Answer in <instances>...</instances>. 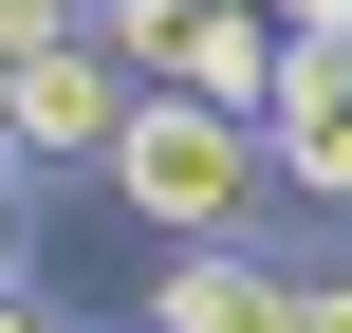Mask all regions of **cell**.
I'll use <instances>...</instances> for the list:
<instances>
[{
  "label": "cell",
  "instance_id": "6da1fadb",
  "mask_svg": "<svg viewBox=\"0 0 352 333\" xmlns=\"http://www.w3.org/2000/svg\"><path fill=\"white\" fill-rule=\"evenodd\" d=\"M260 185H278V148L241 130V111H204V93H148L130 111V148H111V204L186 260V241H241L260 222Z\"/></svg>",
  "mask_w": 352,
  "mask_h": 333
},
{
  "label": "cell",
  "instance_id": "7a4b0ae2",
  "mask_svg": "<svg viewBox=\"0 0 352 333\" xmlns=\"http://www.w3.org/2000/svg\"><path fill=\"white\" fill-rule=\"evenodd\" d=\"M130 111H148V93H130V56H111V37H74V56H19V185H74V167L111 185Z\"/></svg>",
  "mask_w": 352,
  "mask_h": 333
},
{
  "label": "cell",
  "instance_id": "3957f363",
  "mask_svg": "<svg viewBox=\"0 0 352 333\" xmlns=\"http://www.w3.org/2000/svg\"><path fill=\"white\" fill-rule=\"evenodd\" d=\"M148 333H297V260H260V241H186V260L148 278Z\"/></svg>",
  "mask_w": 352,
  "mask_h": 333
},
{
  "label": "cell",
  "instance_id": "277c9868",
  "mask_svg": "<svg viewBox=\"0 0 352 333\" xmlns=\"http://www.w3.org/2000/svg\"><path fill=\"white\" fill-rule=\"evenodd\" d=\"M297 333H352V260H297Z\"/></svg>",
  "mask_w": 352,
  "mask_h": 333
},
{
  "label": "cell",
  "instance_id": "5b68a950",
  "mask_svg": "<svg viewBox=\"0 0 352 333\" xmlns=\"http://www.w3.org/2000/svg\"><path fill=\"white\" fill-rule=\"evenodd\" d=\"M0 278H37V185L0 167Z\"/></svg>",
  "mask_w": 352,
  "mask_h": 333
},
{
  "label": "cell",
  "instance_id": "8992f818",
  "mask_svg": "<svg viewBox=\"0 0 352 333\" xmlns=\"http://www.w3.org/2000/svg\"><path fill=\"white\" fill-rule=\"evenodd\" d=\"M0 333H74V315H56V297H37V278H0Z\"/></svg>",
  "mask_w": 352,
  "mask_h": 333
},
{
  "label": "cell",
  "instance_id": "52a82bcc",
  "mask_svg": "<svg viewBox=\"0 0 352 333\" xmlns=\"http://www.w3.org/2000/svg\"><path fill=\"white\" fill-rule=\"evenodd\" d=\"M0 167H19V56H0Z\"/></svg>",
  "mask_w": 352,
  "mask_h": 333
}]
</instances>
